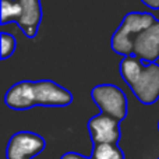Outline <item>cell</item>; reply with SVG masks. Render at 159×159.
<instances>
[{
	"label": "cell",
	"instance_id": "1",
	"mask_svg": "<svg viewBox=\"0 0 159 159\" xmlns=\"http://www.w3.org/2000/svg\"><path fill=\"white\" fill-rule=\"evenodd\" d=\"M155 18L152 14L148 13H130L124 17L123 22L117 31L115 32L112 38V48L116 53L123 56H130L134 52V41L131 36L134 35V39L137 35L148 30L151 25L155 24Z\"/></svg>",
	"mask_w": 159,
	"mask_h": 159
},
{
	"label": "cell",
	"instance_id": "2",
	"mask_svg": "<svg viewBox=\"0 0 159 159\" xmlns=\"http://www.w3.org/2000/svg\"><path fill=\"white\" fill-rule=\"evenodd\" d=\"M92 99L103 115L116 120H123L127 113V99L119 87L112 84L96 85L92 89Z\"/></svg>",
	"mask_w": 159,
	"mask_h": 159
},
{
	"label": "cell",
	"instance_id": "3",
	"mask_svg": "<svg viewBox=\"0 0 159 159\" xmlns=\"http://www.w3.org/2000/svg\"><path fill=\"white\" fill-rule=\"evenodd\" d=\"M45 148V141L38 134L21 131L14 134L7 144V159H30Z\"/></svg>",
	"mask_w": 159,
	"mask_h": 159
},
{
	"label": "cell",
	"instance_id": "4",
	"mask_svg": "<svg viewBox=\"0 0 159 159\" xmlns=\"http://www.w3.org/2000/svg\"><path fill=\"white\" fill-rule=\"evenodd\" d=\"M130 88L143 103H154L159 98V64H147L138 80Z\"/></svg>",
	"mask_w": 159,
	"mask_h": 159
},
{
	"label": "cell",
	"instance_id": "5",
	"mask_svg": "<svg viewBox=\"0 0 159 159\" xmlns=\"http://www.w3.org/2000/svg\"><path fill=\"white\" fill-rule=\"evenodd\" d=\"M88 129L95 145L96 144H116L120 137L119 120L103 113L93 116L88 123Z\"/></svg>",
	"mask_w": 159,
	"mask_h": 159
},
{
	"label": "cell",
	"instance_id": "6",
	"mask_svg": "<svg viewBox=\"0 0 159 159\" xmlns=\"http://www.w3.org/2000/svg\"><path fill=\"white\" fill-rule=\"evenodd\" d=\"M134 55L148 63H154L159 57V21L135 36Z\"/></svg>",
	"mask_w": 159,
	"mask_h": 159
},
{
	"label": "cell",
	"instance_id": "7",
	"mask_svg": "<svg viewBox=\"0 0 159 159\" xmlns=\"http://www.w3.org/2000/svg\"><path fill=\"white\" fill-rule=\"evenodd\" d=\"M35 96L38 105L64 106L71 102V93L53 81H36Z\"/></svg>",
	"mask_w": 159,
	"mask_h": 159
},
{
	"label": "cell",
	"instance_id": "8",
	"mask_svg": "<svg viewBox=\"0 0 159 159\" xmlns=\"http://www.w3.org/2000/svg\"><path fill=\"white\" fill-rule=\"evenodd\" d=\"M6 105L16 110H25L36 105L35 82L22 81L17 82L6 93Z\"/></svg>",
	"mask_w": 159,
	"mask_h": 159
},
{
	"label": "cell",
	"instance_id": "9",
	"mask_svg": "<svg viewBox=\"0 0 159 159\" xmlns=\"http://www.w3.org/2000/svg\"><path fill=\"white\" fill-rule=\"evenodd\" d=\"M18 2L21 4V17L17 21L25 35L35 36L42 16L39 0H18Z\"/></svg>",
	"mask_w": 159,
	"mask_h": 159
},
{
	"label": "cell",
	"instance_id": "10",
	"mask_svg": "<svg viewBox=\"0 0 159 159\" xmlns=\"http://www.w3.org/2000/svg\"><path fill=\"white\" fill-rule=\"evenodd\" d=\"M144 67L145 64L137 56H127L120 63V74L124 81L131 87L144 71Z\"/></svg>",
	"mask_w": 159,
	"mask_h": 159
},
{
	"label": "cell",
	"instance_id": "11",
	"mask_svg": "<svg viewBox=\"0 0 159 159\" xmlns=\"http://www.w3.org/2000/svg\"><path fill=\"white\" fill-rule=\"evenodd\" d=\"M92 159H124V155L116 144H96Z\"/></svg>",
	"mask_w": 159,
	"mask_h": 159
},
{
	"label": "cell",
	"instance_id": "12",
	"mask_svg": "<svg viewBox=\"0 0 159 159\" xmlns=\"http://www.w3.org/2000/svg\"><path fill=\"white\" fill-rule=\"evenodd\" d=\"M21 17V4L18 0H2V22L18 20Z\"/></svg>",
	"mask_w": 159,
	"mask_h": 159
},
{
	"label": "cell",
	"instance_id": "13",
	"mask_svg": "<svg viewBox=\"0 0 159 159\" xmlns=\"http://www.w3.org/2000/svg\"><path fill=\"white\" fill-rule=\"evenodd\" d=\"M16 49V39L10 34H2V59H7Z\"/></svg>",
	"mask_w": 159,
	"mask_h": 159
},
{
	"label": "cell",
	"instance_id": "14",
	"mask_svg": "<svg viewBox=\"0 0 159 159\" xmlns=\"http://www.w3.org/2000/svg\"><path fill=\"white\" fill-rule=\"evenodd\" d=\"M145 6H148L149 8H154V10H158L159 8V0H141Z\"/></svg>",
	"mask_w": 159,
	"mask_h": 159
},
{
	"label": "cell",
	"instance_id": "15",
	"mask_svg": "<svg viewBox=\"0 0 159 159\" xmlns=\"http://www.w3.org/2000/svg\"><path fill=\"white\" fill-rule=\"evenodd\" d=\"M61 159H89V158H85V157H81V155L75 154V152H67V154H64Z\"/></svg>",
	"mask_w": 159,
	"mask_h": 159
}]
</instances>
